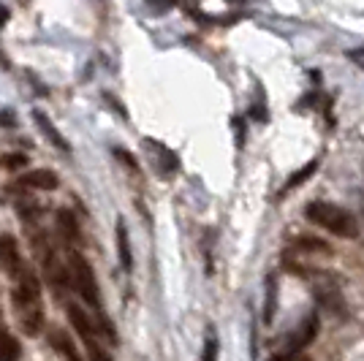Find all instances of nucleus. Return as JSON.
<instances>
[{
  "label": "nucleus",
  "instance_id": "nucleus-13",
  "mask_svg": "<svg viewBox=\"0 0 364 361\" xmlns=\"http://www.w3.org/2000/svg\"><path fill=\"white\" fill-rule=\"evenodd\" d=\"M221 356V343H218V334L207 329V337H204V350H201V361H218Z\"/></svg>",
  "mask_w": 364,
  "mask_h": 361
},
{
  "label": "nucleus",
  "instance_id": "nucleus-4",
  "mask_svg": "<svg viewBox=\"0 0 364 361\" xmlns=\"http://www.w3.org/2000/svg\"><path fill=\"white\" fill-rule=\"evenodd\" d=\"M0 266L3 272L11 277H22L25 266H22V256H19V244L11 234H0Z\"/></svg>",
  "mask_w": 364,
  "mask_h": 361
},
{
  "label": "nucleus",
  "instance_id": "nucleus-6",
  "mask_svg": "<svg viewBox=\"0 0 364 361\" xmlns=\"http://www.w3.org/2000/svg\"><path fill=\"white\" fill-rule=\"evenodd\" d=\"M49 343H52V348L57 350V356L66 361H82V356H79V350L74 348V343H71V337L63 331V329H52L49 331Z\"/></svg>",
  "mask_w": 364,
  "mask_h": 361
},
{
  "label": "nucleus",
  "instance_id": "nucleus-9",
  "mask_svg": "<svg viewBox=\"0 0 364 361\" xmlns=\"http://www.w3.org/2000/svg\"><path fill=\"white\" fill-rule=\"evenodd\" d=\"M117 253H120V264L125 272L134 269V256H131V237H128V228L122 220H117Z\"/></svg>",
  "mask_w": 364,
  "mask_h": 361
},
{
  "label": "nucleus",
  "instance_id": "nucleus-2",
  "mask_svg": "<svg viewBox=\"0 0 364 361\" xmlns=\"http://www.w3.org/2000/svg\"><path fill=\"white\" fill-rule=\"evenodd\" d=\"M307 220H312L315 225H321L324 231H329L334 237H346V239H353L359 237V223L356 218L337 204H329V201H312L305 209Z\"/></svg>",
  "mask_w": 364,
  "mask_h": 361
},
{
  "label": "nucleus",
  "instance_id": "nucleus-16",
  "mask_svg": "<svg viewBox=\"0 0 364 361\" xmlns=\"http://www.w3.org/2000/svg\"><path fill=\"white\" fill-rule=\"evenodd\" d=\"M6 166H11V169L25 166V155H14V158H8V160H6Z\"/></svg>",
  "mask_w": 364,
  "mask_h": 361
},
{
  "label": "nucleus",
  "instance_id": "nucleus-10",
  "mask_svg": "<svg viewBox=\"0 0 364 361\" xmlns=\"http://www.w3.org/2000/svg\"><path fill=\"white\" fill-rule=\"evenodd\" d=\"M296 250H302V253H324V256H329L331 247L327 244L324 239H315V237H299L294 242Z\"/></svg>",
  "mask_w": 364,
  "mask_h": 361
},
{
  "label": "nucleus",
  "instance_id": "nucleus-7",
  "mask_svg": "<svg viewBox=\"0 0 364 361\" xmlns=\"http://www.w3.org/2000/svg\"><path fill=\"white\" fill-rule=\"evenodd\" d=\"M69 318H71V326L76 329V334L82 340H95V329H93V321L87 318V312L79 304H69Z\"/></svg>",
  "mask_w": 364,
  "mask_h": 361
},
{
  "label": "nucleus",
  "instance_id": "nucleus-12",
  "mask_svg": "<svg viewBox=\"0 0 364 361\" xmlns=\"http://www.w3.org/2000/svg\"><path fill=\"white\" fill-rule=\"evenodd\" d=\"M0 361H19V345L11 334H0Z\"/></svg>",
  "mask_w": 364,
  "mask_h": 361
},
{
  "label": "nucleus",
  "instance_id": "nucleus-11",
  "mask_svg": "<svg viewBox=\"0 0 364 361\" xmlns=\"http://www.w3.org/2000/svg\"><path fill=\"white\" fill-rule=\"evenodd\" d=\"M275 307H278V280L272 275L266 280V309H264V324H272Z\"/></svg>",
  "mask_w": 364,
  "mask_h": 361
},
{
  "label": "nucleus",
  "instance_id": "nucleus-5",
  "mask_svg": "<svg viewBox=\"0 0 364 361\" xmlns=\"http://www.w3.org/2000/svg\"><path fill=\"white\" fill-rule=\"evenodd\" d=\"M33 120H35V125L41 128V134L49 138V144H52V147H57L60 153H69V150H71L69 141H66V136H63V134L57 131V125H54V122L49 120V114H44L41 109H35V112H33Z\"/></svg>",
  "mask_w": 364,
  "mask_h": 361
},
{
  "label": "nucleus",
  "instance_id": "nucleus-8",
  "mask_svg": "<svg viewBox=\"0 0 364 361\" xmlns=\"http://www.w3.org/2000/svg\"><path fill=\"white\" fill-rule=\"evenodd\" d=\"M22 185L35 188V190H54L60 185V179H57V174L49 172V169H35V172L22 177Z\"/></svg>",
  "mask_w": 364,
  "mask_h": 361
},
{
  "label": "nucleus",
  "instance_id": "nucleus-3",
  "mask_svg": "<svg viewBox=\"0 0 364 361\" xmlns=\"http://www.w3.org/2000/svg\"><path fill=\"white\" fill-rule=\"evenodd\" d=\"M71 275H74V285H76L79 296H82L93 309H101L98 280H95V272H93V266L85 261V256L71 253Z\"/></svg>",
  "mask_w": 364,
  "mask_h": 361
},
{
  "label": "nucleus",
  "instance_id": "nucleus-17",
  "mask_svg": "<svg viewBox=\"0 0 364 361\" xmlns=\"http://www.w3.org/2000/svg\"><path fill=\"white\" fill-rule=\"evenodd\" d=\"M8 17V11H6V8H0V25H3V19Z\"/></svg>",
  "mask_w": 364,
  "mask_h": 361
},
{
  "label": "nucleus",
  "instance_id": "nucleus-14",
  "mask_svg": "<svg viewBox=\"0 0 364 361\" xmlns=\"http://www.w3.org/2000/svg\"><path fill=\"white\" fill-rule=\"evenodd\" d=\"M57 223H60V231L66 234V239L79 242V228H76V220L71 218L69 212H60V215H57Z\"/></svg>",
  "mask_w": 364,
  "mask_h": 361
},
{
  "label": "nucleus",
  "instance_id": "nucleus-1",
  "mask_svg": "<svg viewBox=\"0 0 364 361\" xmlns=\"http://www.w3.org/2000/svg\"><path fill=\"white\" fill-rule=\"evenodd\" d=\"M14 307H17V321L22 334L38 337L44 329V307H41V283L38 277L25 269L19 277V285L14 288Z\"/></svg>",
  "mask_w": 364,
  "mask_h": 361
},
{
  "label": "nucleus",
  "instance_id": "nucleus-15",
  "mask_svg": "<svg viewBox=\"0 0 364 361\" xmlns=\"http://www.w3.org/2000/svg\"><path fill=\"white\" fill-rule=\"evenodd\" d=\"M315 169H318V160H310V163H307V166H305V169H299V172H296L294 177H291V179H288V185H286V188L291 190V188H296V185H302V182H305V179H310V177H312V172H315Z\"/></svg>",
  "mask_w": 364,
  "mask_h": 361
}]
</instances>
